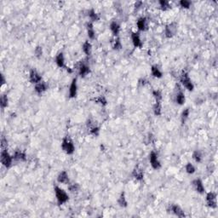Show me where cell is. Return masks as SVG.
I'll list each match as a JSON object with an SVG mask.
<instances>
[{
    "label": "cell",
    "mask_w": 218,
    "mask_h": 218,
    "mask_svg": "<svg viewBox=\"0 0 218 218\" xmlns=\"http://www.w3.org/2000/svg\"><path fill=\"white\" fill-rule=\"evenodd\" d=\"M132 176H133V177H134L136 181H142L143 177H144V173H143V171L142 169L135 168V170L133 171Z\"/></svg>",
    "instance_id": "7402d4cb"
},
{
    "label": "cell",
    "mask_w": 218,
    "mask_h": 218,
    "mask_svg": "<svg viewBox=\"0 0 218 218\" xmlns=\"http://www.w3.org/2000/svg\"><path fill=\"white\" fill-rule=\"evenodd\" d=\"M55 194H56V201L59 205H64L65 203L68 202L69 199V196L67 194V192L58 186L55 187Z\"/></svg>",
    "instance_id": "6da1fadb"
},
{
    "label": "cell",
    "mask_w": 218,
    "mask_h": 218,
    "mask_svg": "<svg viewBox=\"0 0 218 218\" xmlns=\"http://www.w3.org/2000/svg\"><path fill=\"white\" fill-rule=\"evenodd\" d=\"M95 101L97 103H100L101 105H103V106L107 104V100L105 99V97H102V96H100L98 98H96Z\"/></svg>",
    "instance_id": "f35d334b"
},
{
    "label": "cell",
    "mask_w": 218,
    "mask_h": 218,
    "mask_svg": "<svg viewBox=\"0 0 218 218\" xmlns=\"http://www.w3.org/2000/svg\"><path fill=\"white\" fill-rule=\"evenodd\" d=\"M185 101H186L185 94L183 93V91H179L176 95V103L179 104V105H183V104L185 103Z\"/></svg>",
    "instance_id": "603a6c76"
},
{
    "label": "cell",
    "mask_w": 218,
    "mask_h": 218,
    "mask_svg": "<svg viewBox=\"0 0 218 218\" xmlns=\"http://www.w3.org/2000/svg\"><path fill=\"white\" fill-rule=\"evenodd\" d=\"M113 48L116 50H119L122 48V44H121V41L119 39V37H116V39H114L113 44Z\"/></svg>",
    "instance_id": "836d02e7"
},
{
    "label": "cell",
    "mask_w": 218,
    "mask_h": 218,
    "mask_svg": "<svg viewBox=\"0 0 218 218\" xmlns=\"http://www.w3.org/2000/svg\"><path fill=\"white\" fill-rule=\"evenodd\" d=\"M189 114H190V110L189 108H186L184 109L182 113V115H181V120H182V123L184 124L186 122V120L188 119L189 117Z\"/></svg>",
    "instance_id": "4dcf8cb0"
},
{
    "label": "cell",
    "mask_w": 218,
    "mask_h": 218,
    "mask_svg": "<svg viewBox=\"0 0 218 218\" xmlns=\"http://www.w3.org/2000/svg\"><path fill=\"white\" fill-rule=\"evenodd\" d=\"M82 50H83V53L86 56H91V54L92 52V45L91 44V42L90 41H85L83 44Z\"/></svg>",
    "instance_id": "cb8c5ba5"
},
{
    "label": "cell",
    "mask_w": 218,
    "mask_h": 218,
    "mask_svg": "<svg viewBox=\"0 0 218 218\" xmlns=\"http://www.w3.org/2000/svg\"><path fill=\"white\" fill-rule=\"evenodd\" d=\"M159 6H160V9H161L162 10H164V11H166L169 9L171 8V5H170V2L165 1V0L159 1Z\"/></svg>",
    "instance_id": "f546056e"
},
{
    "label": "cell",
    "mask_w": 218,
    "mask_h": 218,
    "mask_svg": "<svg viewBox=\"0 0 218 218\" xmlns=\"http://www.w3.org/2000/svg\"><path fill=\"white\" fill-rule=\"evenodd\" d=\"M151 73H152V75L153 76L154 78H157V79H160L163 76L162 71L160 70V68L157 65H153L151 68Z\"/></svg>",
    "instance_id": "44dd1931"
},
{
    "label": "cell",
    "mask_w": 218,
    "mask_h": 218,
    "mask_svg": "<svg viewBox=\"0 0 218 218\" xmlns=\"http://www.w3.org/2000/svg\"><path fill=\"white\" fill-rule=\"evenodd\" d=\"M118 204H119V205L121 207H126L127 206V200H126V198H125V194H124V193H122L121 194H120V196H119V199H118Z\"/></svg>",
    "instance_id": "f1b7e54d"
},
{
    "label": "cell",
    "mask_w": 218,
    "mask_h": 218,
    "mask_svg": "<svg viewBox=\"0 0 218 218\" xmlns=\"http://www.w3.org/2000/svg\"><path fill=\"white\" fill-rule=\"evenodd\" d=\"M193 185H194V187L195 191L200 194H203L205 191V186L203 184V182L200 180V179H195L194 181L193 182Z\"/></svg>",
    "instance_id": "8fae6325"
},
{
    "label": "cell",
    "mask_w": 218,
    "mask_h": 218,
    "mask_svg": "<svg viewBox=\"0 0 218 218\" xmlns=\"http://www.w3.org/2000/svg\"><path fill=\"white\" fill-rule=\"evenodd\" d=\"M79 189V185L78 183H73V184H69L68 185V190L72 193H75Z\"/></svg>",
    "instance_id": "d590c367"
},
{
    "label": "cell",
    "mask_w": 218,
    "mask_h": 218,
    "mask_svg": "<svg viewBox=\"0 0 218 218\" xmlns=\"http://www.w3.org/2000/svg\"><path fill=\"white\" fill-rule=\"evenodd\" d=\"M77 92H78V84H77V79H73L72 81L71 84H70V88H69V96L71 98H74L77 95Z\"/></svg>",
    "instance_id": "5bb4252c"
},
{
    "label": "cell",
    "mask_w": 218,
    "mask_h": 218,
    "mask_svg": "<svg viewBox=\"0 0 218 218\" xmlns=\"http://www.w3.org/2000/svg\"><path fill=\"white\" fill-rule=\"evenodd\" d=\"M131 41L135 48L142 47V41L141 36L138 32H134L131 33Z\"/></svg>",
    "instance_id": "ba28073f"
},
{
    "label": "cell",
    "mask_w": 218,
    "mask_h": 218,
    "mask_svg": "<svg viewBox=\"0 0 218 218\" xmlns=\"http://www.w3.org/2000/svg\"><path fill=\"white\" fill-rule=\"evenodd\" d=\"M61 148L67 154H72L75 151V146L73 142L68 136L64 137L61 142Z\"/></svg>",
    "instance_id": "7a4b0ae2"
},
{
    "label": "cell",
    "mask_w": 218,
    "mask_h": 218,
    "mask_svg": "<svg viewBox=\"0 0 218 218\" xmlns=\"http://www.w3.org/2000/svg\"><path fill=\"white\" fill-rule=\"evenodd\" d=\"M56 65L61 68H67L65 64V57H64L63 53H58L56 56Z\"/></svg>",
    "instance_id": "e0dca14e"
},
{
    "label": "cell",
    "mask_w": 218,
    "mask_h": 218,
    "mask_svg": "<svg viewBox=\"0 0 218 218\" xmlns=\"http://www.w3.org/2000/svg\"><path fill=\"white\" fill-rule=\"evenodd\" d=\"M179 4H180V6H181L182 8L189 9L192 3H191L190 1H187V0H182V1L179 2Z\"/></svg>",
    "instance_id": "8d00e7d4"
},
{
    "label": "cell",
    "mask_w": 218,
    "mask_h": 218,
    "mask_svg": "<svg viewBox=\"0 0 218 218\" xmlns=\"http://www.w3.org/2000/svg\"><path fill=\"white\" fill-rule=\"evenodd\" d=\"M147 20L146 17H140L136 21V27L137 29L141 32H144L147 29Z\"/></svg>",
    "instance_id": "7c38bea8"
},
{
    "label": "cell",
    "mask_w": 218,
    "mask_h": 218,
    "mask_svg": "<svg viewBox=\"0 0 218 218\" xmlns=\"http://www.w3.org/2000/svg\"><path fill=\"white\" fill-rule=\"evenodd\" d=\"M7 145H8V142H7V140H6L5 138L2 139V141H1V147H2V150H4V149H7Z\"/></svg>",
    "instance_id": "ab89813d"
},
{
    "label": "cell",
    "mask_w": 218,
    "mask_h": 218,
    "mask_svg": "<svg viewBox=\"0 0 218 218\" xmlns=\"http://www.w3.org/2000/svg\"><path fill=\"white\" fill-rule=\"evenodd\" d=\"M193 159H194V160L196 163H200L203 159L202 153L198 150L194 151V153H193Z\"/></svg>",
    "instance_id": "83f0119b"
},
{
    "label": "cell",
    "mask_w": 218,
    "mask_h": 218,
    "mask_svg": "<svg viewBox=\"0 0 218 218\" xmlns=\"http://www.w3.org/2000/svg\"><path fill=\"white\" fill-rule=\"evenodd\" d=\"M34 53H35V55L37 57H39H39H41V56H42V55H43V49H42V47L38 46V47L35 49Z\"/></svg>",
    "instance_id": "74e56055"
},
{
    "label": "cell",
    "mask_w": 218,
    "mask_h": 218,
    "mask_svg": "<svg viewBox=\"0 0 218 218\" xmlns=\"http://www.w3.org/2000/svg\"><path fill=\"white\" fill-rule=\"evenodd\" d=\"M57 181L59 183H62V184H68L69 183V176L67 171H61L60 172L58 176H57Z\"/></svg>",
    "instance_id": "9a60e30c"
},
{
    "label": "cell",
    "mask_w": 218,
    "mask_h": 218,
    "mask_svg": "<svg viewBox=\"0 0 218 218\" xmlns=\"http://www.w3.org/2000/svg\"><path fill=\"white\" fill-rule=\"evenodd\" d=\"M29 79H30V82L32 83L37 84L38 83H39V82L42 81V77L36 70L32 69L30 72V73H29Z\"/></svg>",
    "instance_id": "9c48e42d"
},
{
    "label": "cell",
    "mask_w": 218,
    "mask_h": 218,
    "mask_svg": "<svg viewBox=\"0 0 218 218\" xmlns=\"http://www.w3.org/2000/svg\"><path fill=\"white\" fill-rule=\"evenodd\" d=\"M110 30L115 37H118L119 32H120V25L116 20L112 21L111 24H110Z\"/></svg>",
    "instance_id": "d6986e66"
},
{
    "label": "cell",
    "mask_w": 218,
    "mask_h": 218,
    "mask_svg": "<svg viewBox=\"0 0 218 218\" xmlns=\"http://www.w3.org/2000/svg\"><path fill=\"white\" fill-rule=\"evenodd\" d=\"M169 210L171 211V213H173V214L176 215L178 217H184L185 216V213H184L183 210L177 205H171Z\"/></svg>",
    "instance_id": "30bf717a"
},
{
    "label": "cell",
    "mask_w": 218,
    "mask_h": 218,
    "mask_svg": "<svg viewBox=\"0 0 218 218\" xmlns=\"http://www.w3.org/2000/svg\"><path fill=\"white\" fill-rule=\"evenodd\" d=\"M149 162H150L151 166L154 170H159L161 168V164L159 161L158 153L154 151H152L149 154Z\"/></svg>",
    "instance_id": "5b68a950"
},
{
    "label": "cell",
    "mask_w": 218,
    "mask_h": 218,
    "mask_svg": "<svg viewBox=\"0 0 218 218\" xmlns=\"http://www.w3.org/2000/svg\"><path fill=\"white\" fill-rule=\"evenodd\" d=\"M4 83H5V79H4V74H1V84H2V85H4Z\"/></svg>",
    "instance_id": "60d3db41"
},
{
    "label": "cell",
    "mask_w": 218,
    "mask_h": 218,
    "mask_svg": "<svg viewBox=\"0 0 218 218\" xmlns=\"http://www.w3.org/2000/svg\"><path fill=\"white\" fill-rule=\"evenodd\" d=\"M216 194L214 192H210L206 194V204L210 208H216L217 206V198Z\"/></svg>",
    "instance_id": "8992f818"
},
{
    "label": "cell",
    "mask_w": 218,
    "mask_h": 218,
    "mask_svg": "<svg viewBox=\"0 0 218 218\" xmlns=\"http://www.w3.org/2000/svg\"><path fill=\"white\" fill-rule=\"evenodd\" d=\"M9 104V99L8 96L6 95H3L0 98V106L2 108H5L6 107H8Z\"/></svg>",
    "instance_id": "1f68e13d"
},
{
    "label": "cell",
    "mask_w": 218,
    "mask_h": 218,
    "mask_svg": "<svg viewBox=\"0 0 218 218\" xmlns=\"http://www.w3.org/2000/svg\"><path fill=\"white\" fill-rule=\"evenodd\" d=\"M13 156L9 153L7 149H4L1 152V163L4 167L9 168L12 165L13 163Z\"/></svg>",
    "instance_id": "277c9868"
},
{
    "label": "cell",
    "mask_w": 218,
    "mask_h": 218,
    "mask_svg": "<svg viewBox=\"0 0 218 218\" xmlns=\"http://www.w3.org/2000/svg\"><path fill=\"white\" fill-rule=\"evenodd\" d=\"M13 159H14V160H16V161L23 162V161H26V159H27V155L22 151L17 150L15 152V153L13 155Z\"/></svg>",
    "instance_id": "ac0fdd59"
},
{
    "label": "cell",
    "mask_w": 218,
    "mask_h": 218,
    "mask_svg": "<svg viewBox=\"0 0 218 218\" xmlns=\"http://www.w3.org/2000/svg\"><path fill=\"white\" fill-rule=\"evenodd\" d=\"M153 95L154 96L155 102H162V93L159 91H153Z\"/></svg>",
    "instance_id": "e575fe53"
},
{
    "label": "cell",
    "mask_w": 218,
    "mask_h": 218,
    "mask_svg": "<svg viewBox=\"0 0 218 218\" xmlns=\"http://www.w3.org/2000/svg\"><path fill=\"white\" fill-rule=\"evenodd\" d=\"M180 81H181L182 85H183L185 89H187V91H194V83H193V82H192V80H191L190 77H189V75H188V73L183 72V74L181 75Z\"/></svg>",
    "instance_id": "3957f363"
},
{
    "label": "cell",
    "mask_w": 218,
    "mask_h": 218,
    "mask_svg": "<svg viewBox=\"0 0 218 218\" xmlns=\"http://www.w3.org/2000/svg\"><path fill=\"white\" fill-rule=\"evenodd\" d=\"M48 89V85L47 83L44 82V81H41L39 83H38L37 84H35V87H34V90H35V92L37 94L39 95H42L43 93L47 91Z\"/></svg>",
    "instance_id": "4fadbf2b"
},
{
    "label": "cell",
    "mask_w": 218,
    "mask_h": 218,
    "mask_svg": "<svg viewBox=\"0 0 218 218\" xmlns=\"http://www.w3.org/2000/svg\"><path fill=\"white\" fill-rule=\"evenodd\" d=\"M153 113L156 116H159L162 113V104L160 102H155L153 106Z\"/></svg>",
    "instance_id": "4316f807"
},
{
    "label": "cell",
    "mask_w": 218,
    "mask_h": 218,
    "mask_svg": "<svg viewBox=\"0 0 218 218\" xmlns=\"http://www.w3.org/2000/svg\"><path fill=\"white\" fill-rule=\"evenodd\" d=\"M91 72V68L89 66H87L86 64H81L79 68V74L80 77L84 78Z\"/></svg>",
    "instance_id": "2e32d148"
},
{
    "label": "cell",
    "mask_w": 218,
    "mask_h": 218,
    "mask_svg": "<svg viewBox=\"0 0 218 218\" xmlns=\"http://www.w3.org/2000/svg\"><path fill=\"white\" fill-rule=\"evenodd\" d=\"M177 31V28H176V23H171L169 25H167L164 29V35L168 39H171L173 36L176 33Z\"/></svg>",
    "instance_id": "52a82bcc"
},
{
    "label": "cell",
    "mask_w": 218,
    "mask_h": 218,
    "mask_svg": "<svg viewBox=\"0 0 218 218\" xmlns=\"http://www.w3.org/2000/svg\"><path fill=\"white\" fill-rule=\"evenodd\" d=\"M88 128L90 130V133L94 135V136H97V135H99L100 128L98 126H96L94 123L88 124Z\"/></svg>",
    "instance_id": "d4e9b609"
},
{
    "label": "cell",
    "mask_w": 218,
    "mask_h": 218,
    "mask_svg": "<svg viewBox=\"0 0 218 218\" xmlns=\"http://www.w3.org/2000/svg\"><path fill=\"white\" fill-rule=\"evenodd\" d=\"M86 29H87V35L89 37V39H94L95 37V28H94L93 22H91V21L88 22Z\"/></svg>",
    "instance_id": "ffe728a7"
},
{
    "label": "cell",
    "mask_w": 218,
    "mask_h": 218,
    "mask_svg": "<svg viewBox=\"0 0 218 218\" xmlns=\"http://www.w3.org/2000/svg\"><path fill=\"white\" fill-rule=\"evenodd\" d=\"M88 16H89V18H90V20H91V22L97 21V20L100 19L99 15H98L94 9L89 10V12H88Z\"/></svg>",
    "instance_id": "484cf974"
},
{
    "label": "cell",
    "mask_w": 218,
    "mask_h": 218,
    "mask_svg": "<svg viewBox=\"0 0 218 218\" xmlns=\"http://www.w3.org/2000/svg\"><path fill=\"white\" fill-rule=\"evenodd\" d=\"M185 170H186L187 173H188V174H194L195 172V167L194 165L193 164H191V163H187L186 164V166H185Z\"/></svg>",
    "instance_id": "d6a6232c"
}]
</instances>
